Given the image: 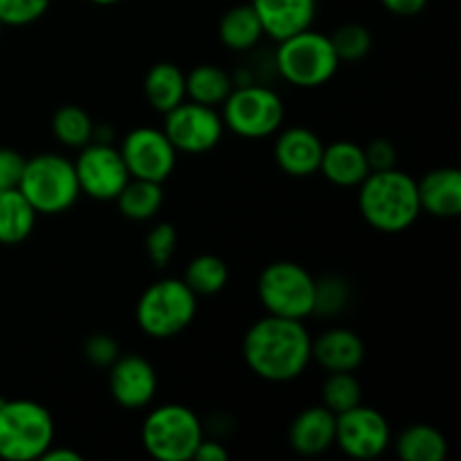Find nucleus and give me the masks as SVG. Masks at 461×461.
<instances>
[{"label":"nucleus","instance_id":"obj_1","mask_svg":"<svg viewBox=\"0 0 461 461\" xmlns=\"http://www.w3.org/2000/svg\"><path fill=\"white\" fill-rule=\"evenodd\" d=\"M309 331L302 320L266 315L257 320L243 340V358L259 378L286 383L302 376L311 363Z\"/></svg>","mask_w":461,"mask_h":461},{"label":"nucleus","instance_id":"obj_2","mask_svg":"<svg viewBox=\"0 0 461 461\" xmlns=\"http://www.w3.org/2000/svg\"><path fill=\"white\" fill-rule=\"evenodd\" d=\"M358 187L360 214L378 232H405L421 214L417 180L396 167L385 171H369Z\"/></svg>","mask_w":461,"mask_h":461},{"label":"nucleus","instance_id":"obj_3","mask_svg":"<svg viewBox=\"0 0 461 461\" xmlns=\"http://www.w3.org/2000/svg\"><path fill=\"white\" fill-rule=\"evenodd\" d=\"M18 189L30 201L36 214H63L79 198L75 162L59 153H39L25 160Z\"/></svg>","mask_w":461,"mask_h":461},{"label":"nucleus","instance_id":"obj_4","mask_svg":"<svg viewBox=\"0 0 461 461\" xmlns=\"http://www.w3.org/2000/svg\"><path fill=\"white\" fill-rule=\"evenodd\" d=\"M54 446V421L48 408L27 399H0V457L32 461Z\"/></svg>","mask_w":461,"mask_h":461},{"label":"nucleus","instance_id":"obj_5","mask_svg":"<svg viewBox=\"0 0 461 461\" xmlns=\"http://www.w3.org/2000/svg\"><path fill=\"white\" fill-rule=\"evenodd\" d=\"M198 295L183 279H160L138 300V324L147 336L167 340L178 336L196 318Z\"/></svg>","mask_w":461,"mask_h":461},{"label":"nucleus","instance_id":"obj_6","mask_svg":"<svg viewBox=\"0 0 461 461\" xmlns=\"http://www.w3.org/2000/svg\"><path fill=\"white\" fill-rule=\"evenodd\" d=\"M275 66L288 84L297 88H318L336 75L340 59L333 50L331 39L309 27L300 34L279 41Z\"/></svg>","mask_w":461,"mask_h":461},{"label":"nucleus","instance_id":"obj_7","mask_svg":"<svg viewBox=\"0 0 461 461\" xmlns=\"http://www.w3.org/2000/svg\"><path fill=\"white\" fill-rule=\"evenodd\" d=\"M203 439L196 414L178 403L151 410L142 423V444L151 457L160 461H187Z\"/></svg>","mask_w":461,"mask_h":461},{"label":"nucleus","instance_id":"obj_8","mask_svg":"<svg viewBox=\"0 0 461 461\" xmlns=\"http://www.w3.org/2000/svg\"><path fill=\"white\" fill-rule=\"evenodd\" d=\"M261 304L270 315L304 320L313 315L315 279L306 268L293 261H275L266 266L257 282Z\"/></svg>","mask_w":461,"mask_h":461},{"label":"nucleus","instance_id":"obj_9","mask_svg":"<svg viewBox=\"0 0 461 461\" xmlns=\"http://www.w3.org/2000/svg\"><path fill=\"white\" fill-rule=\"evenodd\" d=\"M221 106L223 124L241 138H268L282 129L284 102L268 86L252 81L232 88Z\"/></svg>","mask_w":461,"mask_h":461},{"label":"nucleus","instance_id":"obj_10","mask_svg":"<svg viewBox=\"0 0 461 461\" xmlns=\"http://www.w3.org/2000/svg\"><path fill=\"white\" fill-rule=\"evenodd\" d=\"M223 117L216 108L203 106L196 102H183L169 113H165V135L178 153H207L223 138Z\"/></svg>","mask_w":461,"mask_h":461},{"label":"nucleus","instance_id":"obj_11","mask_svg":"<svg viewBox=\"0 0 461 461\" xmlns=\"http://www.w3.org/2000/svg\"><path fill=\"white\" fill-rule=\"evenodd\" d=\"M75 171L81 194L95 201H115L131 180L120 149L108 142H90L81 147Z\"/></svg>","mask_w":461,"mask_h":461},{"label":"nucleus","instance_id":"obj_12","mask_svg":"<svg viewBox=\"0 0 461 461\" xmlns=\"http://www.w3.org/2000/svg\"><path fill=\"white\" fill-rule=\"evenodd\" d=\"M120 153L131 178L153 180V183H165L174 174L176 158H178V151L169 142L165 131L151 126L131 131L122 140Z\"/></svg>","mask_w":461,"mask_h":461},{"label":"nucleus","instance_id":"obj_13","mask_svg":"<svg viewBox=\"0 0 461 461\" xmlns=\"http://www.w3.org/2000/svg\"><path fill=\"white\" fill-rule=\"evenodd\" d=\"M390 441V423L378 410L358 403L336 414V444L349 457L376 459L385 453Z\"/></svg>","mask_w":461,"mask_h":461},{"label":"nucleus","instance_id":"obj_14","mask_svg":"<svg viewBox=\"0 0 461 461\" xmlns=\"http://www.w3.org/2000/svg\"><path fill=\"white\" fill-rule=\"evenodd\" d=\"M108 387H111V394L115 399V403H120L122 408H147L158 390L156 369L142 356H120L111 365Z\"/></svg>","mask_w":461,"mask_h":461},{"label":"nucleus","instance_id":"obj_15","mask_svg":"<svg viewBox=\"0 0 461 461\" xmlns=\"http://www.w3.org/2000/svg\"><path fill=\"white\" fill-rule=\"evenodd\" d=\"M264 34L284 41L309 30L318 14V0H252Z\"/></svg>","mask_w":461,"mask_h":461},{"label":"nucleus","instance_id":"obj_16","mask_svg":"<svg viewBox=\"0 0 461 461\" xmlns=\"http://www.w3.org/2000/svg\"><path fill=\"white\" fill-rule=\"evenodd\" d=\"M322 153V140L304 126H293V129L282 131L275 140V160L282 167V171H286L288 176H295V178L318 174Z\"/></svg>","mask_w":461,"mask_h":461},{"label":"nucleus","instance_id":"obj_17","mask_svg":"<svg viewBox=\"0 0 461 461\" xmlns=\"http://www.w3.org/2000/svg\"><path fill=\"white\" fill-rule=\"evenodd\" d=\"M288 441L295 453L306 455V457L327 453L336 444V414L324 405L306 408L291 423Z\"/></svg>","mask_w":461,"mask_h":461},{"label":"nucleus","instance_id":"obj_18","mask_svg":"<svg viewBox=\"0 0 461 461\" xmlns=\"http://www.w3.org/2000/svg\"><path fill=\"white\" fill-rule=\"evenodd\" d=\"M421 212L439 219H453L461 212V174L455 167H439L417 183Z\"/></svg>","mask_w":461,"mask_h":461},{"label":"nucleus","instance_id":"obj_19","mask_svg":"<svg viewBox=\"0 0 461 461\" xmlns=\"http://www.w3.org/2000/svg\"><path fill=\"white\" fill-rule=\"evenodd\" d=\"M311 358L327 372H354L365 358V345L349 329H329L311 345Z\"/></svg>","mask_w":461,"mask_h":461},{"label":"nucleus","instance_id":"obj_20","mask_svg":"<svg viewBox=\"0 0 461 461\" xmlns=\"http://www.w3.org/2000/svg\"><path fill=\"white\" fill-rule=\"evenodd\" d=\"M320 171L329 183L338 185V187H358L369 176L365 149L354 142H347V140L329 144L324 147Z\"/></svg>","mask_w":461,"mask_h":461},{"label":"nucleus","instance_id":"obj_21","mask_svg":"<svg viewBox=\"0 0 461 461\" xmlns=\"http://www.w3.org/2000/svg\"><path fill=\"white\" fill-rule=\"evenodd\" d=\"M144 95L151 108L160 113H169L178 104L187 99L185 93V72L169 61L151 66L144 77Z\"/></svg>","mask_w":461,"mask_h":461},{"label":"nucleus","instance_id":"obj_22","mask_svg":"<svg viewBox=\"0 0 461 461\" xmlns=\"http://www.w3.org/2000/svg\"><path fill=\"white\" fill-rule=\"evenodd\" d=\"M36 210L30 205L21 189H5L0 192V243L16 246L25 241L36 223Z\"/></svg>","mask_w":461,"mask_h":461},{"label":"nucleus","instance_id":"obj_23","mask_svg":"<svg viewBox=\"0 0 461 461\" xmlns=\"http://www.w3.org/2000/svg\"><path fill=\"white\" fill-rule=\"evenodd\" d=\"M234 79L228 70L212 63L194 68L189 75H185V93L192 102L203 104V106H221L232 93Z\"/></svg>","mask_w":461,"mask_h":461},{"label":"nucleus","instance_id":"obj_24","mask_svg":"<svg viewBox=\"0 0 461 461\" xmlns=\"http://www.w3.org/2000/svg\"><path fill=\"white\" fill-rule=\"evenodd\" d=\"M261 36H264V27L252 5H237L228 9L219 23L221 43L234 52H248L259 43Z\"/></svg>","mask_w":461,"mask_h":461},{"label":"nucleus","instance_id":"obj_25","mask_svg":"<svg viewBox=\"0 0 461 461\" xmlns=\"http://www.w3.org/2000/svg\"><path fill=\"white\" fill-rule=\"evenodd\" d=\"M396 453L403 461H444L448 455V441L437 428L417 423L401 432Z\"/></svg>","mask_w":461,"mask_h":461},{"label":"nucleus","instance_id":"obj_26","mask_svg":"<svg viewBox=\"0 0 461 461\" xmlns=\"http://www.w3.org/2000/svg\"><path fill=\"white\" fill-rule=\"evenodd\" d=\"M115 201L126 219L149 221L160 212L162 201H165V192H162V183L131 178Z\"/></svg>","mask_w":461,"mask_h":461},{"label":"nucleus","instance_id":"obj_27","mask_svg":"<svg viewBox=\"0 0 461 461\" xmlns=\"http://www.w3.org/2000/svg\"><path fill=\"white\" fill-rule=\"evenodd\" d=\"M230 279L228 264L216 255H198L189 261L185 270L183 282L192 288L196 295H216L225 288Z\"/></svg>","mask_w":461,"mask_h":461},{"label":"nucleus","instance_id":"obj_28","mask_svg":"<svg viewBox=\"0 0 461 461\" xmlns=\"http://www.w3.org/2000/svg\"><path fill=\"white\" fill-rule=\"evenodd\" d=\"M52 133L66 147L81 149L93 142L95 124L84 108L61 106L52 117Z\"/></svg>","mask_w":461,"mask_h":461},{"label":"nucleus","instance_id":"obj_29","mask_svg":"<svg viewBox=\"0 0 461 461\" xmlns=\"http://www.w3.org/2000/svg\"><path fill=\"white\" fill-rule=\"evenodd\" d=\"M363 392H360L358 378L351 372H329V378L322 387V405L331 410L333 414H342L360 403Z\"/></svg>","mask_w":461,"mask_h":461},{"label":"nucleus","instance_id":"obj_30","mask_svg":"<svg viewBox=\"0 0 461 461\" xmlns=\"http://www.w3.org/2000/svg\"><path fill=\"white\" fill-rule=\"evenodd\" d=\"M329 39H331V45L340 61H360L372 50V34L360 23L340 25Z\"/></svg>","mask_w":461,"mask_h":461},{"label":"nucleus","instance_id":"obj_31","mask_svg":"<svg viewBox=\"0 0 461 461\" xmlns=\"http://www.w3.org/2000/svg\"><path fill=\"white\" fill-rule=\"evenodd\" d=\"M349 302V286L345 279L336 275H327L322 279H315V306L313 313L320 315H336Z\"/></svg>","mask_w":461,"mask_h":461},{"label":"nucleus","instance_id":"obj_32","mask_svg":"<svg viewBox=\"0 0 461 461\" xmlns=\"http://www.w3.org/2000/svg\"><path fill=\"white\" fill-rule=\"evenodd\" d=\"M50 7V0H0V23L12 27L39 21Z\"/></svg>","mask_w":461,"mask_h":461},{"label":"nucleus","instance_id":"obj_33","mask_svg":"<svg viewBox=\"0 0 461 461\" xmlns=\"http://www.w3.org/2000/svg\"><path fill=\"white\" fill-rule=\"evenodd\" d=\"M176 243H178V234H176V228L171 223H158L153 225L151 232L147 234V255L151 259L153 266L158 268H165L169 264V259L176 252Z\"/></svg>","mask_w":461,"mask_h":461},{"label":"nucleus","instance_id":"obj_34","mask_svg":"<svg viewBox=\"0 0 461 461\" xmlns=\"http://www.w3.org/2000/svg\"><path fill=\"white\" fill-rule=\"evenodd\" d=\"M84 356L95 365V367H111L120 358V347L106 333H95L86 340Z\"/></svg>","mask_w":461,"mask_h":461},{"label":"nucleus","instance_id":"obj_35","mask_svg":"<svg viewBox=\"0 0 461 461\" xmlns=\"http://www.w3.org/2000/svg\"><path fill=\"white\" fill-rule=\"evenodd\" d=\"M363 149H365V158H367L369 171H385L396 165V149L390 140L378 138Z\"/></svg>","mask_w":461,"mask_h":461},{"label":"nucleus","instance_id":"obj_36","mask_svg":"<svg viewBox=\"0 0 461 461\" xmlns=\"http://www.w3.org/2000/svg\"><path fill=\"white\" fill-rule=\"evenodd\" d=\"M25 158L14 149H0V192L18 187Z\"/></svg>","mask_w":461,"mask_h":461},{"label":"nucleus","instance_id":"obj_37","mask_svg":"<svg viewBox=\"0 0 461 461\" xmlns=\"http://www.w3.org/2000/svg\"><path fill=\"white\" fill-rule=\"evenodd\" d=\"M381 3L387 12L396 14V16H417L426 9L428 0H381Z\"/></svg>","mask_w":461,"mask_h":461},{"label":"nucleus","instance_id":"obj_38","mask_svg":"<svg viewBox=\"0 0 461 461\" xmlns=\"http://www.w3.org/2000/svg\"><path fill=\"white\" fill-rule=\"evenodd\" d=\"M228 450L223 448V446L219 444V441H210L203 437L201 444H198V448L194 450V457L196 461H225L228 459Z\"/></svg>","mask_w":461,"mask_h":461},{"label":"nucleus","instance_id":"obj_39","mask_svg":"<svg viewBox=\"0 0 461 461\" xmlns=\"http://www.w3.org/2000/svg\"><path fill=\"white\" fill-rule=\"evenodd\" d=\"M43 461H81L84 457H81L79 453H75V450H68V448H52L50 446L48 450L43 453V457H41Z\"/></svg>","mask_w":461,"mask_h":461},{"label":"nucleus","instance_id":"obj_40","mask_svg":"<svg viewBox=\"0 0 461 461\" xmlns=\"http://www.w3.org/2000/svg\"><path fill=\"white\" fill-rule=\"evenodd\" d=\"M90 3L104 5V7H106V5H115V3H120V0H90Z\"/></svg>","mask_w":461,"mask_h":461},{"label":"nucleus","instance_id":"obj_41","mask_svg":"<svg viewBox=\"0 0 461 461\" xmlns=\"http://www.w3.org/2000/svg\"><path fill=\"white\" fill-rule=\"evenodd\" d=\"M0 30H3V23H0Z\"/></svg>","mask_w":461,"mask_h":461}]
</instances>
